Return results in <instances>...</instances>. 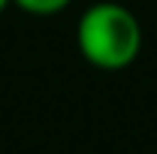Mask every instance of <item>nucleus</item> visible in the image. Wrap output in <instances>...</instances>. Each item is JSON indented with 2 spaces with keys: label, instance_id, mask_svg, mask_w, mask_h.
Masks as SVG:
<instances>
[{
  "label": "nucleus",
  "instance_id": "f257e3e1",
  "mask_svg": "<svg viewBox=\"0 0 157 154\" xmlns=\"http://www.w3.org/2000/svg\"><path fill=\"white\" fill-rule=\"evenodd\" d=\"M142 24L136 12L115 0L91 3L76 21V45L78 55L91 67L118 73L136 64L142 55Z\"/></svg>",
  "mask_w": 157,
  "mask_h": 154
},
{
  "label": "nucleus",
  "instance_id": "7ed1b4c3",
  "mask_svg": "<svg viewBox=\"0 0 157 154\" xmlns=\"http://www.w3.org/2000/svg\"><path fill=\"white\" fill-rule=\"evenodd\" d=\"M6 6H12V0H0V12H3Z\"/></svg>",
  "mask_w": 157,
  "mask_h": 154
},
{
  "label": "nucleus",
  "instance_id": "f03ea898",
  "mask_svg": "<svg viewBox=\"0 0 157 154\" xmlns=\"http://www.w3.org/2000/svg\"><path fill=\"white\" fill-rule=\"evenodd\" d=\"M73 0H12V6H18L21 12L27 15H36V18H52V15H60Z\"/></svg>",
  "mask_w": 157,
  "mask_h": 154
}]
</instances>
